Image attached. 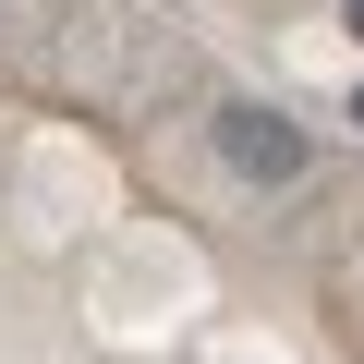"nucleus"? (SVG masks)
Returning a JSON list of instances; mask_svg holds the SVG:
<instances>
[{
	"mask_svg": "<svg viewBox=\"0 0 364 364\" xmlns=\"http://www.w3.org/2000/svg\"><path fill=\"white\" fill-rule=\"evenodd\" d=\"M352 122H364V85H352Z\"/></svg>",
	"mask_w": 364,
	"mask_h": 364,
	"instance_id": "obj_2",
	"label": "nucleus"
},
{
	"mask_svg": "<svg viewBox=\"0 0 364 364\" xmlns=\"http://www.w3.org/2000/svg\"><path fill=\"white\" fill-rule=\"evenodd\" d=\"M219 158H231L243 182H304L316 134H304L291 109H267V97H231V109H219Z\"/></svg>",
	"mask_w": 364,
	"mask_h": 364,
	"instance_id": "obj_1",
	"label": "nucleus"
},
{
	"mask_svg": "<svg viewBox=\"0 0 364 364\" xmlns=\"http://www.w3.org/2000/svg\"><path fill=\"white\" fill-rule=\"evenodd\" d=\"M352 25H364V0H352Z\"/></svg>",
	"mask_w": 364,
	"mask_h": 364,
	"instance_id": "obj_3",
	"label": "nucleus"
}]
</instances>
